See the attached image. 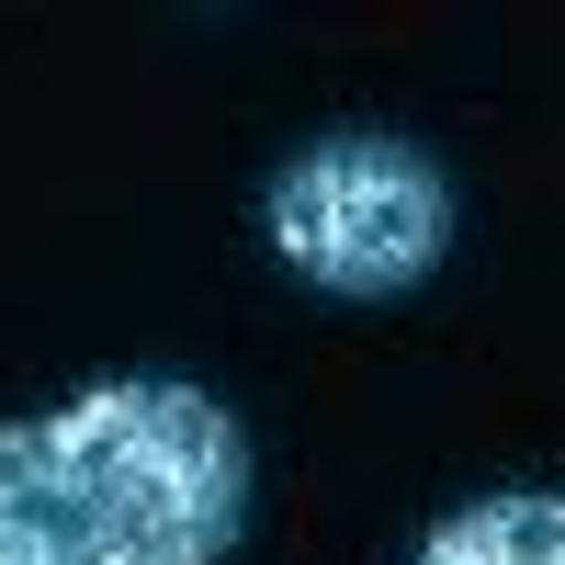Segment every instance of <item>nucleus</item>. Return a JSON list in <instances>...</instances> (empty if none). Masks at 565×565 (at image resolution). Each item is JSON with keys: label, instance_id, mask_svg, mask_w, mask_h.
<instances>
[{"label": "nucleus", "instance_id": "3", "mask_svg": "<svg viewBox=\"0 0 565 565\" xmlns=\"http://www.w3.org/2000/svg\"><path fill=\"white\" fill-rule=\"evenodd\" d=\"M407 565H565V487H498L430 521Z\"/></svg>", "mask_w": 565, "mask_h": 565}, {"label": "nucleus", "instance_id": "1", "mask_svg": "<svg viewBox=\"0 0 565 565\" xmlns=\"http://www.w3.org/2000/svg\"><path fill=\"white\" fill-rule=\"evenodd\" d=\"M249 430L193 373H114L0 430V565H226Z\"/></svg>", "mask_w": 565, "mask_h": 565}, {"label": "nucleus", "instance_id": "2", "mask_svg": "<svg viewBox=\"0 0 565 565\" xmlns=\"http://www.w3.org/2000/svg\"><path fill=\"white\" fill-rule=\"evenodd\" d=\"M260 226H271V260L295 282H317L340 306H385V295L441 271L463 204H452V170L418 136L340 125V136H317V148H295L271 170Z\"/></svg>", "mask_w": 565, "mask_h": 565}]
</instances>
